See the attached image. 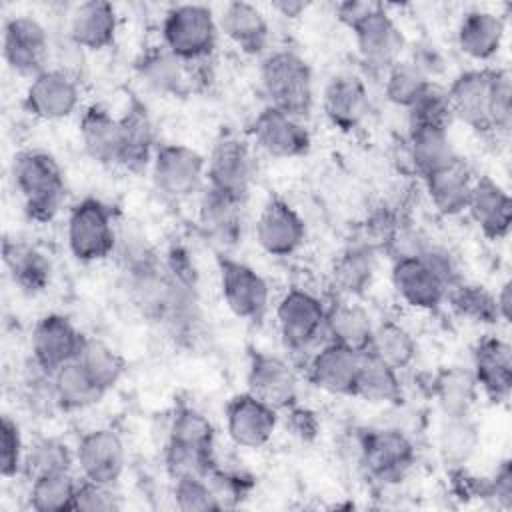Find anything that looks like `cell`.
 <instances>
[{
  "label": "cell",
  "mask_w": 512,
  "mask_h": 512,
  "mask_svg": "<svg viewBox=\"0 0 512 512\" xmlns=\"http://www.w3.org/2000/svg\"><path fill=\"white\" fill-rule=\"evenodd\" d=\"M480 444V428L472 414L442 416L436 428V452L448 470L468 466L478 454Z\"/></svg>",
  "instance_id": "cell-37"
},
{
  "label": "cell",
  "mask_w": 512,
  "mask_h": 512,
  "mask_svg": "<svg viewBox=\"0 0 512 512\" xmlns=\"http://www.w3.org/2000/svg\"><path fill=\"white\" fill-rule=\"evenodd\" d=\"M26 444L18 420L4 414L0 420V474L2 478L22 476Z\"/></svg>",
  "instance_id": "cell-52"
},
{
  "label": "cell",
  "mask_w": 512,
  "mask_h": 512,
  "mask_svg": "<svg viewBox=\"0 0 512 512\" xmlns=\"http://www.w3.org/2000/svg\"><path fill=\"white\" fill-rule=\"evenodd\" d=\"M120 16L112 2L88 0L68 12L66 36L84 52H102L116 42Z\"/></svg>",
  "instance_id": "cell-27"
},
{
  "label": "cell",
  "mask_w": 512,
  "mask_h": 512,
  "mask_svg": "<svg viewBox=\"0 0 512 512\" xmlns=\"http://www.w3.org/2000/svg\"><path fill=\"white\" fill-rule=\"evenodd\" d=\"M78 136L84 154L106 168H120V118L104 104H88L78 118Z\"/></svg>",
  "instance_id": "cell-32"
},
{
  "label": "cell",
  "mask_w": 512,
  "mask_h": 512,
  "mask_svg": "<svg viewBox=\"0 0 512 512\" xmlns=\"http://www.w3.org/2000/svg\"><path fill=\"white\" fill-rule=\"evenodd\" d=\"M428 396L442 416H468L480 400V390L470 368L444 366L430 376Z\"/></svg>",
  "instance_id": "cell-36"
},
{
  "label": "cell",
  "mask_w": 512,
  "mask_h": 512,
  "mask_svg": "<svg viewBox=\"0 0 512 512\" xmlns=\"http://www.w3.org/2000/svg\"><path fill=\"white\" fill-rule=\"evenodd\" d=\"M74 360L86 370V374L106 394L112 388H116V384L126 374V360H124V356L114 346H110L108 342H104L98 336H86L84 334L80 350H78Z\"/></svg>",
  "instance_id": "cell-44"
},
{
  "label": "cell",
  "mask_w": 512,
  "mask_h": 512,
  "mask_svg": "<svg viewBox=\"0 0 512 512\" xmlns=\"http://www.w3.org/2000/svg\"><path fill=\"white\" fill-rule=\"evenodd\" d=\"M118 220L110 204L96 196H84L70 206L66 216V244L80 264L110 258L116 248Z\"/></svg>",
  "instance_id": "cell-5"
},
{
  "label": "cell",
  "mask_w": 512,
  "mask_h": 512,
  "mask_svg": "<svg viewBox=\"0 0 512 512\" xmlns=\"http://www.w3.org/2000/svg\"><path fill=\"white\" fill-rule=\"evenodd\" d=\"M274 324L282 348L306 360L326 342V302L308 288L292 286L274 304Z\"/></svg>",
  "instance_id": "cell-3"
},
{
  "label": "cell",
  "mask_w": 512,
  "mask_h": 512,
  "mask_svg": "<svg viewBox=\"0 0 512 512\" xmlns=\"http://www.w3.org/2000/svg\"><path fill=\"white\" fill-rule=\"evenodd\" d=\"M260 90L268 106L306 120L314 108V74L308 60L292 48L264 54L258 68Z\"/></svg>",
  "instance_id": "cell-2"
},
{
  "label": "cell",
  "mask_w": 512,
  "mask_h": 512,
  "mask_svg": "<svg viewBox=\"0 0 512 512\" xmlns=\"http://www.w3.org/2000/svg\"><path fill=\"white\" fill-rule=\"evenodd\" d=\"M244 206L246 202H240L208 184L198 192L196 222L202 236L218 254H228L242 244Z\"/></svg>",
  "instance_id": "cell-16"
},
{
  "label": "cell",
  "mask_w": 512,
  "mask_h": 512,
  "mask_svg": "<svg viewBox=\"0 0 512 512\" xmlns=\"http://www.w3.org/2000/svg\"><path fill=\"white\" fill-rule=\"evenodd\" d=\"M76 466L74 448L56 436H40L26 446L22 476L30 482L40 476L72 472Z\"/></svg>",
  "instance_id": "cell-45"
},
{
  "label": "cell",
  "mask_w": 512,
  "mask_h": 512,
  "mask_svg": "<svg viewBox=\"0 0 512 512\" xmlns=\"http://www.w3.org/2000/svg\"><path fill=\"white\" fill-rule=\"evenodd\" d=\"M408 220L402 212V208L394 202H378L374 204L362 224H360V242L376 250L380 256L382 254H394L398 240L402 232L406 230Z\"/></svg>",
  "instance_id": "cell-42"
},
{
  "label": "cell",
  "mask_w": 512,
  "mask_h": 512,
  "mask_svg": "<svg viewBox=\"0 0 512 512\" xmlns=\"http://www.w3.org/2000/svg\"><path fill=\"white\" fill-rule=\"evenodd\" d=\"M404 154L408 166L422 178L456 156L448 128L408 126Z\"/></svg>",
  "instance_id": "cell-38"
},
{
  "label": "cell",
  "mask_w": 512,
  "mask_h": 512,
  "mask_svg": "<svg viewBox=\"0 0 512 512\" xmlns=\"http://www.w3.org/2000/svg\"><path fill=\"white\" fill-rule=\"evenodd\" d=\"M390 284L398 300L418 312H436L446 302V286L414 254L392 258Z\"/></svg>",
  "instance_id": "cell-23"
},
{
  "label": "cell",
  "mask_w": 512,
  "mask_h": 512,
  "mask_svg": "<svg viewBox=\"0 0 512 512\" xmlns=\"http://www.w3.org/2000/svg\"><path fill=\"white\" fill-rule=\"evenodd\" d=\"M82 100L78 76L68 70L50 66L30 78L22 106L24 110L44 122H58L70 118Z\"/></svg>",
  "instance_id": "cell-13"
},
{
  "label": "cell",
  "mask_w": 512,
  "mask_h": 512,
  "mask_svg": "<svg viewBox=\"0 0 512 512\" xmlns=\"http://www.w3.org/2000/svg\"><path fill=\"white\" fill-rule=\"evenodd\" d=\"M280 424V412L254 394H234L224 406V428L228 440L242 450H262L270 444Z\"/></svg>",
  "instance_id": "cell-15"
},
{
  "label": "cell",
  "mask_w": 512,
  "mask_h": 512,
  "mask_svg": "<svg viewBox=\"0 0 512 512\" xmlns=\"http://www.w3.org/2000/svg\"><path fill=\"white\" fill-rule=\"evenodd\" d=\"M52 38L48 28L30 14L6 18L2 28V58L6 66L24 78H34L50 68Z\"/></svg>",
  "instance_id": "cell-10"
},
{
  "label": "cell",
  "mask_w": 512,
  "mask_h": 512,
  "mask_svg": "<svg viewBox=\"0 0 512 512\" xmlns=\"http://www.w3.org/2000/svg\"><path fill=\"white\" fill-rule=\"evenodd\" d=\"M74 458L80 478L116 486L128 462L124 440L112 426H98L84 432L74 446Z\"/></svg>",
  "instance_id": "cell-17"
},
{
  "label": "cell",
  "mask_w": 512,
  "mask_h": 512,
  "mask_svg": "<svg viewBox=\"0 0 512 512\" xmlns=\"http://www.w3.org/2000/svg\"><path fill=\"white\" fill-rule=\"evenodd\" d=\"M52 388L60 412H82L96 406L106 392L86 374V370L70 360L52 372Z\"/></svg>",
  "instance_id": "cell-41"
},
{
  "label": "cell",
  "mask_w": 512,
  "mask_h": 512,
  "mask_svg": "<svg viewBox=\"0 0 512 512\" xmlns=\"http://www.w3.org/2000/svg\"><path fill=\"white\" fill-rule=\"evenodd\" d=\"M408 60L428 78L438 82V78H442L446 74L448 62L444 52L430 40H420L418 44H414V48L410 50Z\"/></svg>",
  "instance_id": "cell-57"
},
{
  "label": "cell",
  "mask_w": 512,
  "mask_h": 512,
  "mask_svg": "<svg viewBox=\"0 0 512 512\" xmlns=\"http://www.w3.org/2000/svg\"><path fill=\"white\" fill-rule=\"evenodd\" d=\"M354 398L378 406H398L404 400V384L400 372L376 356L362 352L356 378Z\"/></svg>",
  "instance_id": "cell-39"
},
{
  "label": "cell",
  "mask_w": 512,
  "mask_h": 512,
  "mask_svg": "<svg viewBox=\"0 0 512 512\" xmlns=\"http://www.w3.org/2000/svg\"><path fill=\"white\" fill-rule=\"evenodd\" d=\"M82 338L84 334L68 316L60 312L42 314L30 332V358L46 372H54L76 358Z\"/></svg>",
  "instance_id": "cell-22"
},
{
  "label": "cell",
  "mask_w": 512,
  "mask_h": 512,
  "mask_svg": "<svg viewBox=\"0 0 512 512\" xmlns=\"http://www.w3.org/2000/svg\"><path fill=\"white\" fill-rule=\"evenodd\" d=\"M374 318L358 298L336 296L330 304H326V340L346 346L356 352H366Z\"/></svg>",
  "instance_id": "cell-35"
},
{
  "label": "cell",
  "mask_w": 512,
  "mask_h": 512,
  "mask_svg": "<svg viewBox=\"0 0 512 512\" xmlns=\"http://www.w3.org/2000/svg\"><path fill=\"white\" fill-rule=\"evenodd\" d=\"M378 258L380 254L360 240L344 246L334 256L330 266V282H332V288L336 290V296H344V298L364 296L376 280Z\"/></svg>",
  "instance_id": "cell-34"
},
{
  "label": "cell",
  "mask_w": 512,
  "mask_h": 512,
  "mask_svg": "<svg viewBox=\"0 0 512 512\" xmlns=\"http://www.w3.org/2000/svg\"><path fill=\"white\" fill-rule=\"evenodd\" d=\"M124 508V498L116 484H102L80 478L74 510L78 512H118Z\"/></svg>",
  "instance_id": "cell-54"
},
{
  "label": "cell",
  "mask_w": 512,
  "mask_h": 512,
  "mask_svg": "<svg viewBox=\"0 0 512 512\" xmlns=\"http://www.w3.org/2000/svg\"><path fill=\"white\" fill-rule=\"evenodd\" d=\"M282 414H284V420H282L284 428L292 438H296L302 444L316 442V438L320 436L322 424H320L318 414L312 408L302 406L300 402H296L294 406H290Z\"/></svg>",
  "instance_id": "cell-56"
},
{
  "label": "cell",
  "mask_w": 512,
  "mask_h": 512,
  "mask_svg": "<svg viewBox=\"0 0 512 512\" xmlns=\"http://www.w3.org/2000/svg\"><path fill=\"white\" fill-rule=\"evenodd\" d=\"M162 464L170 480L208 478L218 464L216 450H202L186 444L164 442Z\"/></svg>",
  "instance_id": "cell-48"
},
{
  "label": "cell",
  "mask_w": 512,
  "mask_h": 512,
  "mask_svg": "<svg viewBox=\"0 0 512 512\" xmlns=\"http://www.w3.org/2000/svg\"><path fill=\"white\" fill-rule=\"evenodd\" d=\"M366 352L402 372L416 362L418 342L410 328H406L402 322L384 318L374 324Z\"/></svg>",
  "instance_id": "cell-40"
},
{
  "label": "cell",
  "mask_w": 512,
  "mask_h": 512,
  "mask_svg": "<svg viewBox=\"0 0 512 512\" xmlns=\"http://www.w3.org/2000/svg\"><path fill=\"white\" fill-rule=\"evenodd\" d=\"M320 104L326 120L344 134L362 128L372 110L366 80L352 72L334 74L322 88Z\"/></svg>",
  "instance_id": "cell-21"
},
{
  "label": "cell",
  "mask_w": 512,
  "mask_h": 512,
  "mask_svg": "<svg viewBox=\"0 0 512 512\" xmlns=\"http://www.w3.org/2000/svg\"><path fill=\"white\" fill-rule=\"evenodd\" d=\"M166 442L216 450V428L202 410L190 404H178L168 416Z\"/></svg>",
  "instance_id": "cell-46"
},
{
  "label": "cell",
  "mask_w": 512,
  "mask_h": 512,
  "mask_svg": "<svg viewBox=\"0 0 512 512\" xmlns=\"http://www.w3.org/2000/svg\"><path fill=\"white\" fill-rule=\"evenodd\" d=\"M380 4L378 2H360V0H346L336 4L334 14L336 18L350 30L354 24H358L362 18H366L370 12H374Z\"/></svg>",
  "instance_id": "cell-58"
},
{
  "label": "cell",
  "mask_w": 512,
  "mask_h": 512,
  "mask_svg": "<svg viewBox=\"0 0 512 512\" xmlns=\"http://www.w3.org/2000/svg\"><path fill=\"white\" fill-rule=\"evenodd\" d=\"M308 8H310V2H302V0H276L270 4L272 12H276L282 18H288V20H296V18L304 16Z\"/></svg>",
  "instance_id": "cell-59"
},
{
  "label": "cell",
  "mask_w": 512,
  "mask_h": 512,
  "mask_svg": "<svg viewBox=\"0 0 512 512\" xmlns=\"http://www.w3.org/2000/svg\"><path fill=\"white\" fill-rule=\"evenodd\" d=\"M350 32L354 36L358 58L370 74L384 76L390 66L404 58L408 48L404 30L382 4L354 24Z\"/></svg>",
  "instance_id": "cell-11"
},
{
  "label": "cell",
  "mask_w": 512,
  "mask_h": 512,
  "mask_svg": "<svg viewBox=\"0 0 512 512\" xmlns=\"http://www.w3.org/2000/svg\"><path fill=\"white\" fill-rule=\"evenodd\" d=\"M456 48L472 62H492L506 38V18L488 8L466 10L456 24Z\"/></svg>",
  "instance_id": "cell-28"
},
{
  "label": "cell",
  "mask_w": 512,
  "mask_h": 512,
  "mask_svg": "<svg viewBox=\"0 0 512 512\" xmlns=\"http://www.w3.org/2000/svg\"><path fill=\"white\" fill-rule=\"evenodd\" d=\"M80 478L72 472L48 474L30 480L28 488V508L36 512H68L74 510L76 490Z\"/></svg>",
  "instance_id": "cell-47"
},
{
  "label": "cell",
  "mask_w": 512,
  "mask_h": 512,
  "mask_svg": "<svg viewBox=\"0 0 512 512\" xmlns=\"http://www.w3.org/2000/svg\"><path fill=\"white\" fill-rule=\"evenodd\" d=\"M496 296V308H498V316L500 322L508 324L510 322V312H512V284L510 280H504L498 290L494 292Z\"/></svg>",
  "instance_id": "cell-60"
},
{
  "label": "cell",
  "mask_w": 512,
  "mask_h": 512,
  "mask_svg": "<svg viewBox=\"0 0 512 512\" xmlns=\"http://www.w3.org/2000/svg\"><path fill=\"white\" fill-rule=\"evenodd\" d=\"M480 500H486L502 510H508L512 506V462H510V458L500 460L498 466L494 468V472L490 476H484Z\"/></svg>",
  "instance_id": "cell-55"
},
{
  "label": "cell",
  "mask_w": 512,
  "mask_h": 512,
  "mask_svg": "<svg viewBox=\"0 0 512 512\" xmlns=\"http://www.w3.org/2000/svg\"><path fill=\"white\" fill-rule=\"evenodd\" d=\"M476 174L466 158L458 154L444 166L422 176L424 192L436 214L444 218H456L466 214L472 196Z\"/></svg>",
  "instance_id": "cell-26"
},
{
  "label": "cell",
  "mask_w": 512,
  "mask_h": 512,
  "mask_svg": "<svg viewBox=\"0 0 512 512\" xmlns=\"http://www.w3.org/2000/svg\"><path fill=\"white\" fill-rule=\"evenodd\" d=\"M360 358L362 352L326 340L304 360L306 380L324 394L354 398Z\"/></svg>",
  "instance_id": "cell-20"
},
{
  "label": "cell",
  "mask_w": 512,
  "mask_h": 512,
  "mask_svg": "<svg viewBox=\"0 0 512 512\" xmlns=\"http://www.w3.org/2000/svg\"><path fill=\"white\" fill-rule=\"evenodd\" d=\"M148 170L154 190L172 202L198 194L206 184V156L180 142L160 144Z\"/></svg>",
  "instance_id": "cell-8"
},
{
  "label": "cell",
  "mask_w": 512,
  "mask_h": 512,
  "mask_svg": "<svg viewBox=\"0 0 512 512\" xmlns=\"http://www.w3.org/2000/svg\"><path fill=\"white\" fill-rule=\"evenodd\" d=\"M246 390L282 414L300 398L298 370L288 358L280 354L250 350Z\"/></svg>",
  "instance_id": "cell-12"
},
{
  "label": "cell",
  "mask_w": 512,
  "mask_h": 512,
  "mask_svg": "<svg viewBox=\"0 0 512 512\" xmlns=\"http://www.w3.org/2000/svg\"><path fill=\"white\" fill-rule=\"evenodd\" d=\"M472 376L480 396L506 404L512 392V348L496 334H484L472 348Z\"/></svg>",
  "instance_id": "cell-25"
},
{
  "label": "cell",
  "mask_w": 512,
  "mask_h": 512,
  "mask_svg": "<svg viewBox=\"0 0 512 512\" xmlns=\"http://www.w3.org/2000/svg\"><path fill=\"white\" fill-rule=\"evenodd\" d=\"M258 162L252 146L232 134H220L206 156V184L246 202L254 186Z\"/></svg>",
  "instance_id": "cell-9"
},
{
  "label": "cell",
  "mask_w": 512,
  "mask_h": 512,
  "mask_svg": "<svg viewBox=\"0 0 512 512\" xmlns=\"http://www.w3.org/2000/svg\"><path fill=\"white\" fill-rule=\"evenodd\" d=\"M446 304L462 322L486 328L500 324L496 296L482 284L466 280L458 282L446 292Z\"/></svg>",
  "instance_id": "cell-43"
},
{
  "label": "cell",
  "mask_w": 512,
  "mask_h": 512,
  "mask_svg": "<svg viewBox=\"0 0 512 512\" xmlns=\"http://www.w3.org/2000/svg\"><path fill=\"white\" fill-rule=\"evenodd\" d=\"M218 36V18L206 4L170 6L160 24V44L186 64L210 60Z\"/></svg>",
  "instance_id": "cell-6"
},
{
  "label": "cell",
  "mask_w": 512,
  "mask_h": 512,
  "mask_svg": "<svg viewBox=\"0 0 512 512\" xmlns=\"http://www.w3.org/2000/svg\"><path fill=\"white\" fill-rule=\"evenodd\" d=\"M428 82L432 80H428L408 58H402L394 66H390L382 76L384 98L392 106L408 110L422 94Z\"/></svg>",
  "instance_id": "cell-49"
},
{
  "label": "cell",
  "mask_w": 512,
  "mask_h": 512,
  "mask_svg": "<svg viewBox=\"0 0 512 512\" xmlns=\"http://www.w3.org/2000/svg\"><path fill=\"white\" fill-rule=\"evenodd\" d=\"M120 118V168L132 174H140L150 168L152 158L158 150L156 124L144 102L132 98Z\"/></svg>",
  "instance_id": "cell-29"
},
{
  "label": "cell",
  "mask_w": 512,
  "mask_h": 512,
  "mask_svg": "<svg viewBox=\"0 0 512 512\" xmlns=\"http://www.w3.org/2000/svg\"><path fill=\"white\" fill-rule=\"evenodd\" d=\"M218 18V30L240 52L248 56H262L270 44V20L268 14L244 0H234L222 6Z\"/></svg>",
  "instance_id": "cell-31"
},
{
  "label": "cell",
  "mask_w": 512,
  "mask_h": 512,
  "mask_svg": "<svg viewBox=\"0 0 512 512\" xmlns=\"http://www.w3.org/2000/svg\"><path fill=\"white\" fill-rule=\"evenodd\" d=\"M2 262L12 284L28 294H42L52 282V260L36 244L24 238L6 236L2 242Z\"/></svg>",
  "instance_id": "cell-33"
},
{
  "label": "cell",
  "mask_w": 512,
  "mask_h": 512,
  "mask_svg": "<svg viewBox=\"0 0 512 512\" xmlns=\"http://www.w3.org/2000/svg\"><path fill=\"white\" fill-rule=\"evenodd\" d=\"M138 84L154 96H184L192 92L190 64L174 56L166 46L152 44L138 52L132 62Z\"/></svg>",
  "instance_id": "cell-24"
},
{
  "label": "cell",
  "mask_w": 512,
  "mask_h": 512,
  "mask_svg": "<svg viewBox=\"0 0 512 512\" xmlns=\"http://www.w3.org/2000/svg\"><path fill=\"white\" fill-rule=\"evenodd\" d=\"M466 214L490 242L508 238L512 226V200L508 190L490 176H476Z\"/></svg>",
  "instance_id": "cell-30"
},
{
  "label": "cell",
  "mask_w": 512,
  "mask_h": 512,
  "mask_svg": "<svg viewBox=\"0 0 512 512\" xmlns=\"http://www.w3.org/2000/svg\"><path fill=\"white\" fill-rule=\"evenodd\" d=\"M308 228L300 212L284 198H270L254 220V240L272 258L294 256L306 242Z\"/></svg>",
  "instance_id": "cell-18"
},
{
  "label": "cell",
  "mask_w": 512,
  "mask_h": 512,
  "mask_svg": "<svg viewBox=\"0 0 512 512\" xmlns=\"http://www.w3.org/2000/svg\"><path fill=\"white\" fill-rule=\"evenodd\" d=\"M356 456L370 480L394 486L416 466L418 448L412 436L398 426H372L358 432Z\"/></svg>",
  "instance_id": "cell-4"
},
{
  "label": "cell",
  "mask_w": 512,
  "mask_h": 512,
  "mask_svg": "<svg viewBox=\"0 0 512 512\" xmlns=\"http://www.w3.org/2000/svg\"><path fill=\"white\" fill-rule=\"evenodd\" d=\"M494 66H476L458 72L446 86L454 120L478 134H490V98Z\"/></svg>",
  "instance_id": "cell-19"
},
{
  "label": "cell",
  "mask_w": 512,
  "mask_h": 512,
  "mask_svg": "<svg viewBox=\"0 0 512 512\" xmlns=\"http://www.w3.org/2000/svg\"><path fill=\"white\" fill-rule=\"evenodd\" d=\"M408 126H438L450 128L454 122L446 86L440 82H428L416 102L406 110Z\"/></svg>",
  "instance_id": "cell-50"
},
{
  "label": "cell",
  "mask_w": 512,
  "mask_h": 512,
  "mask_svg": "<svg viewBox=\"0 0 512 512\" xmlns=\"http://www.w3.org/2000/svg\"><path fill=\"white\" fill-rule=\"evenodd\" d=\"M172 502L178 510L184 512H210L222 510L208 478H182L172 480L170 488Z\"/></svg>",
  "instance_id": "cell-51"
},
{
  "label": "cell",
  "mask_w": 512,
  "mask_h": 512,
  "mask_svg": "<svg viewBox=\"0 0 512 512\" xmlns=\"http://www.w3.org/2000/svg\"><path fill=\"white\" fill-rule=\"evenodd\" d=\"M250 138L258 150L278 160L302 158L312 148V134L306 120L268 104L254 116Z\"/></svg>",
  "instance_id": "cell-14"
},
{
  "label": "cell",
  "mask_w": 512,
  "mask_h": 512,
  "mask_svg": "<svg viewBox=\"0 0 512 512\" xmlns=\"http://www.w3.org/2000/svg\"><path fill=\"white\" fill-rule=\"evenodd\" d=\"M512 128V76L508 68H496L490 98V134L508 136Z\"/></svg>",
  "instance_id": "cell-53"
},
{
  "label": "cell",
  "mask_w": 512,
  "mask_h": 512,
  "mask_svg": "<svg viewBox=\"0 0 512 512\" xmlns=\"http://www.w3.org/2000/svg\"><path fill=\"white\" fill-rule=\"evenodd\" d=\"M216 270L220 296L226 308L240 320L260 324L272 304L268 280L256 268L230 254H218Z\"/></svg>",
  "instance_id": "cell-7"
},
{
  "label": "cell",
  "mask_w": 512,
  "mask_h": 512,
  "mask_svg": "<svg viewBox=\"0 0 512 512\" xmlns=\"http://www.w3.org/2000/svg\"><path fill=\"white\" fill-rule=\"evenodd\" d=\"M10 178L28 220L48 224L60 214L66 198V180L62 166L50 152L38 148L16 152L10 164Z\"/></svg>",
  "instance_id": "cell-1"
}]
</instances>
